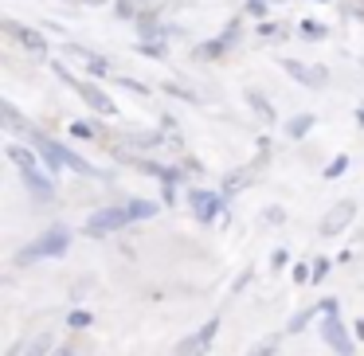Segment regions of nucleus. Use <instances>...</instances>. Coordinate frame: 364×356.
I'll list each match as a JSON object with an SVG mask.
<instances>
[{"instance_id": "f257e3e1", "label": "nucleus", "mask_w": 364, "mask_h": 356, "mask_svg": "<svg viewBox=\"0 0 364 356\" xmlns=\"http://www.w3.org/2000/svg\"><path fill=\"white\" fill-rule=\"evenodd\" d=\"M9 161L20 168V176H24L28 192H32L36 200H51V180L43 176L40 161H36V153H28L24 145H9Z\"/></svg>"}, {"instance_id": "f03ea898", "label": "nucleus", "mask_w": 364, "mask_h": 356, "mask_svg": "<svg viewBox=\"0 0 364 356\" xmlns=\"http://www.w3.org/2000/svg\"><path fill=\"white\" fill-rule=\"evenodd\" d=\"M67 247H71V235H67V227H51L48 235L40 239V243L24 247V251L16 254V262H20V266H28V262H36V259H51V254H63Z\"/></svg>"}, {"instance_id": "7ed1b4c3", "label": "nucleus", "mask_w": 364, "mask_h": 356, "mask_svg": "<svg viewBox=\"0 0 364 356\" xmlns=\"http://www.w3.org/2000/svg\"><path fill=\"white\" fill-rule=\"evenodd\" d=\"M126 223H134L129 207H106V212H98V215H90V220H87V231H90V235H110V231L126 227Z\"/></svg>"}, {"instance_id": "20e7f679", "label": "nucleus", "mask_w": 364, "mask_h": 356, "mask_svg": "<svg viewBox=\"0 0 364 356\" xmlns=\"http://www.w3.org/2000/svg\"><path fill=\"white\" fill-rule=\"evenodd\" d=\"M353 220H356V204H353V200H341V204H333L329 212H325L321 235H341V231H345Z\"/></svg>"}, {"instance_id": "39448f33", "label": "nucleus", "mask_w": 364, "mask_h": 356, "mask_svg": "<svg viewBox=\"0 0 364 356\" xmlns=\"http://www.w3.org/2000/svg\"><path fill=\"white\" fill-rule=\"evenodd\" d=\"M282 63V71L290 75V79H298L301 87H325L329 82V71L325 67H306V63H298V59H278Z\"/></svg>"}, {"instance_id": "423d86ee", "label": "nucleus", "mask_w": 364, "mask_h": 356, "mask_svg": "<svg viewBox=\"0 0 364 356\" xmlns=\"http://www.w3.org/2000/svg\"><path fill=\"white\" fill-rule=\"evenodd\" d=\"M325 313H329V321H325V340H329L337 352H345V356H353V340L345 337V329H341V321H337V306L333 301H325Z\"/></svg>"}, {"instance_id": "0eeeda50", "label": "nucleus", "mask_w": 364, "mask_h": 356, "mask_svg": "<svg viewBox=\"0 0 364 356\" xmlns=\"http://www.w3.org/2000/svg\"><path fill=\"white\" fill-rule=\"evenodd\" d=\"M75 90H79V95L87 98V106H90V110H98L102 118H114V114H118V106H114V102H110V98H106L98 87H90V82H79Z\"/></svg>"}, {"instance_id": "6e6552de", "label": "nucleus", "mask_w": 364, "mask_h": 356, "mask_svg": "<svg viewBox=\"0 0 364 356\" xmlns=\"http://www.w3.org/2000/svg\"><path fill=\"white\" fill-rule=\"evenodd\" d=\"M188 204L196 207V215H200L204 223H212V220H215V212L223 207V200L215 196V192H188Z\"/></svg>"}, {"instance_id": "1a4fd4ad", "label": "nucleus", "mask_w": 364, "mask_h": 356, "mask_svg": "<svg viewBox=\"0 0 364 356\" xmlns=\"http://www.w3.org/2000/svg\"><path fill=\"white\" fill-rule=\"evenodd\" d=\"M9 32L16 36V40L24 43V48L32 51V55H43V51H48V43H43V36L36 32V28H24V24H9Z\"/></svg>"}, {"instance_id": "9d476101", "label": "nucleus", "mask_w": 364, "mask_h": 356, "mask_svg": "<svg viewBox=\"0 0 364 356\" xmlns=\"http://www.w3.org/2000/svg\"><path fill=\"white\" fill-rule=\"evenodd\" d=\"M215 329H220V321H208V325H204V329H200L192 340H181V345H176V352H181V356H188V352H196V348H204L208 340L215 337Z\"/></svg>"}, {"instance_id": "9b49d317", "label": "nucleus", "mask_w": 364, "mask_h": 356, "mask_svg": "<svg viewBox=\"0 0 364 356\" xmlns=\"http://www.w3.org/2000/svg\"><path fill=\"white\" fill-rule=\"evenodd\" d=\"M247 106H251V110H255V114H259V118H262V122H267V126H270V122H278V114H274V106H270V102H267V98H262V95H259V90H247Z\"/></svg>"}, {"instance_id": "f8f14e48", "label": "nucleus", "mask_w": 364, "mask_h": 356, "mask_svg": "<svg viewBox=\"0 0 364 356\" xmlns=\"http://www.w3.org/2000/svg\"><path fill=\"white\" fill-rule=\"evenodd\" d=\"M129 215H134V220H149V215H157V204H153V200H129Z\"/></svg>"}, {"instance_id": "ddd939ff", "label": "nucleus", "mask_w": 364, "mask_h": 356, "mask_svg": "<svg viewBox=\"0 0 364 356\" xmlns=\"http://www.w3.org/2000/svg\"><path fill=\"white\" fill-rule=\"evenodd\" d=\"M0 114H4V126H9V129H24V134L32 129V126H24V122H20V114H16V106H12V102L0 106Z\"/></svg>"}, {"instance_id": "4468645a", "label": "nucleus", "mask_w": 364, "mask_h": 356, "mask_svg": "<svg viewBox=\"0 0 364 356\" xmlns=\"http://www.w3.org/2000/svg\"><path fill=\"white\" fill-rule=\"evenodd\" d=\"M48 348H51V337H48V333H40L32 345H24V356H43Z\"/></svg>"}, {"instance_id": "2eb2a0df", "label": "nucleus", "mask_w": 364, "mask_h": 356, "mask_svg": "<svg viewBox=\"0 0 364 356\" xmlns=\"http://www.w3.org/2000/svg\"><path fill=\"white\" fill-rule=\"evenodd\" d=\"M309 126H314V114H301V118H294V122H290V137H301Z\"/></svg>"}, {"instance_id": "dca6fc26", "label": "nucleus", "mask_w": 364, "mask_h": 356, "mask_svg": "<svg viewBox=\"0 0 364 356\" xmlns=\"http://www.w3.org/2000/svg\"><path fill=\"white\" fill-rule=\"evenodd\" d=\"M345 168H348V157H333V161H329V168H325V180H337V176L345 173Z\"/></svg>"}, {"instance_id": "f3484780", "label": "nucleus", "mask_w": 364, "mask_h": 356, "mask_svg": "<svg viewBox=\"0 0 364 356\" xmlns=\"http://www.w3.org/2000/svg\"><path fill=\"white\" fill-rule=\"evenodd\" d=\"M141 55H149V59H161V55H165V43H141Z\"/></svg>"}, {"instance_id": "a211bd4d", "label": "nucleus", "mask_w": 364, "mask_h": 356, "mask_svg": "<svg viewBox=\"0 0 364 356\" xmlns=\"http://www.w3.org/2000/svg\"><path fill=\"white\" fill-rule=\"evenodd\" d=\"M87 325H90V313H82V309L71 313V329H87Z\"/></svg>"}, {"instance_id": "6ab92c4d", "label": "nucleus", "mask_w": 364, "mask_h": 356, "mask_svg": "<svg viewBox=\"0 0 364 356\" xmlns=\"http://www.w3.org/2000/svg\"><path fill=\"white\" fill-rule=\"evenodd\" d=\"M243 184H247V173H231V180H228V192L243 188Z\"/></svg>"}, {"instance_id": "aec40b11", "label": "nucleus", "mask_w": 364, "mask_h": 356, "mask_svg": "<svg viewBox=\"0 0 364 356\" xmlns=\"http://www.w3.org/2000/svg\"><path fill=\"white\" fill-rule=\"evenodd\" d=\"M325 274H329V262H325V259H317V266H314V282H321Z\"/></svg>"}, {"instance_id": "412c9836", "label": "nucleus", "mask_w": 364, "mask_h": 356, "mask_svg": "<svg viewBox=\"0 0 364 356\" xmlns=\"http://www.w3.org/2000/svg\"><path fill=\"white\" fill-rule=\"evenodd\" d=\"M251 356H274V340H267V345H259Z\"/></svg>"}, {"instance_id": "4be33fe9", "label": "nucleus", "mask_w": 364, "mask_h": 356, "mask_svg": "<svg viewBox=\"0 0 364 356\" xmlns=\"http://www.w3.org/2000/svg\"><path fill=\"white\" fill-rule=\"evenodd\" d=\"M71 134L75 137H95V129H90V126H71Z\"/></svg>"}, {"instance_id": "5701e85b", "label": "nucleus", "mask_w": 364, "mask_h": 356, "mask_svg": "<svg viewBox=\"0 0 364 356\" xmlns=\"http://www.w3.org/2000/svg\"><path fill=\"white\" fill-rule=\"evenodd\" d=\"M309 278V266H294V282H306Z\"/></svg>"}, {"instance_id": "b1692460", "label": "nucleus", "mask_w": 364, "mask_h": 356, "mask_svg": "<svg viewBox=\"0 0 364 356\" xmlns=\"http://www.w3.org/2000/svg\"><path fill=\"white\" fill-rule=\"evenodd\" d=\"M306 36H317V40H321V36H325V28H321V24H306Z\"/></svg>"}, {"instance_id": "393cba45", "label": "nucleus", "mask_w": 364, "mask_h": 356, "mask_svg": "<svg viewBox=\"0 0 364 356\" xmlns=\"http://www.w3.org/2000/svg\"><path fill=\"white\" fill-rule=\"evenodd\" d=\"M51 356H75V348H55Z\"/></svg>"}, {"instance_id": "a878e982", "label": "nucleus", "mask_w": 364, "mask_h": 356, "mask_svg": "<svg viewBox=\"0 0 364 356\" xmlns=\"http://www.w3.org/2000/svg\"><path fill=\"white\" fill-rule=\"evenodd\" d=\"M71 4H102V0H71Z\"/></svg>"}, {"instance_id": "bb28decb", "label": "nucleus", "mask_w": 364, "mask_h": 356, "mask_svg": "<svg viewBox=\"0 0 364 356\" xmlns=\"http://www.w3.org/2000/svg\"><path fill=\"white\" fill-rule=\"evenodd\" d=\"M360 126H364V106H360Z\"/></svg>"}]
</instances>
